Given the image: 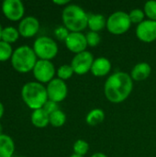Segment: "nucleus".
I'll list each match as a JSON object with an SVG mask.
<instances>
[{
	"label": "nucleus",
	"mask_w": 156,
	"mask_h": 157,
	"mask_svg": "<svg viewBox=\"0 0 156 157\" xmlns=\"http://www.w3.org/2000/svg\"><path fill=\"white\" fill-rule=\"evenodd\" d=\"M17 29L21 37L27 39L32 38L39 32L40 21L32 16L25 17L19 21Z\"/></svg>",
	"instance_id": "12"
},
{
	"label": "nucleus",
	"mask_w": 156,
	"mask_h": 157,
	"mask_svg": "<svg viewBox=\"0 0 156 157\" xmlns=\"http://www.w3.org/2000/svg\"><path fill=\"white\" fill-rule=\"evenodd\" d=\"M94 60L95 58L93 54L87 51H85L78 54H74L71 62V66L75 75H84L91 71Z\"/></svg>",
	"instance_id": "8"
},
{
	"label": "nucleus",
	"mask_w": 156,
	"mask_h": 157,
	"mask_svg": "<svg viewBox=\"0 0 156 157\" xmlns=\"http://www.w3.org/2000/svg\"><path fill=\"white\" fill-rule=\"evenodd\" d=\"M2 134H4L3 133V127H2V124L0 123V135H2Z\"/></svg>",
	"instance_id": "33"
},
{
	"label": "nucleus",
	"mask_w": 156,
	"mask_h": 157,
	"mask_svg": "<svg viewBox=\"0 0 156 157\" xmlns=\"http://www.w3.org/2000/svg\"><path fill=\"white\" fill-rule=\"evenodd\" d=\"M65 122H66V115L63 111L60 109H58L57 111L50 115V124L52 127L60 128L63 126Z\"/></svg>",
	"instance_id": "21"
},
{
	"label": "nucleus",
	"mask_w": 156,
	"mask_h": 157,
	"mask_svg": "<svg viewBox=\"0 0 156 157\" xmlns=\"http://www.w3.org/2000/svg\"><path fill=\"white\" fill-rule=\"evenodd\" d=\"M4 113H5V107H4L3 103L0 101V120H1V118L3 117Z\"/></svg>",
	"instance_id": "31"
},
{
	"label": "nucleus",
	"mask_w": 156,
	"mask_h": 157,
	"mask_svg": "<svg viewBox=\"0 0 156 157\" xmlns=\"http://www.w3.org/2000/svg\"><path fill=\"white\" fill-rule=\"evenodd\" d=\"M74 154L80 156H85L89 151V144L82 139L77 140L73 146Z\"/></svg>",
	"instance_id": "23"
},
{
	"label": "nucleus",
	"mask_w": 156,
	"mask_h": 157,
	"mask_svg": "<svg viewBox=\"0 0 156 157\" xmlns=\"http://www.w3.org/2000/svg\"><path fill=\"white\" fill-rule=\"evenodd\" d=\"M47 94L48 98L56 103L63 101L68 95V86L65 81H63L59 78L52 79L47 85Z\"/></svg>",
	"instance_id": "10"
},
{
	"label": "nucleus",
	"mask_w": 156,
	"mask_h": 157,
	"mask_svg": "<svg viewBox=\"0 0 156 157\" xmlns=\"http://www.w3.org/2000/svg\"><path fill=\"white\" fill-rule=\"evenodd\" d=\"M105 120V112L101 109H94L88 112L86 121L89 126H97Z\"/></svg>",
	"instance_id": "19"
},
{
	"label": "nucleus",
	"mask_w": 156,
	"mask_h": 157,
	"mask_svg": "<svg viewBox=\"0 0 156 157\" xmlns=\"http://www.w3.org/2000/svg\"><path fill=\"white\" fill-rule=\"evenodd\" d=\"M133 89V80L125 72H116L106 80L104 94L107 99L114 104L125 101Z\"/></svg>",
	"instance_id": "1"
},
{
	"label": "nucleus",
	"mask_w": 156,
	"mask_h": 157,
	"mask_svg": "<svg viewBox=\"0 0 156 157\" xmlns=\"http://www.w3.org/2000/svg\"><path fill=\"white\" fill-rule=\"evenodd\" d=\"M53 4L57 5V6H68L69 4V0H54Z\"/></svg>",
	"instance_id": "30"
},
{
	"label": "nucleus",
	"mask_w": 156,
	"mask_h": 157,
	"mask_svg": "<svg viewBox=\"0 0 156 157\" xmlns=\"http://www.w3.org/2000/svg\"><path fill=\"white\" fill-rule=\"evenodd\" d=\"M131 26L129 14L124 11H116L107 18V29L114 35L126 33Z\"/></svg>",
	"instance_id": "6"
},
{
	"label": "nucleus",
	"mask_w": 156,
	"mask_h": 157,
	"mask_svg": "<svg viewBox=\"0 0 156 157\" xmlns=\"http://www.w3.org/2000/svg\"><path fill=\"white\" fill-rule=\"evenodd\" d=\"M90 157H108L105 154H103V153H95V154H93Z\"/></svg>",
	"instance_id": "32"
},
{
	"label": "nucleus",
	"mask_w": 156,
	"mask_h": 157,
	"mask_svg": "<svg viewBox=\"0 0 156 157\" xmlns=\"http://www.w3.org/2000/svg\"><path fill=\"white\" fill-rule=\"evenodd\" d=\"M129 17H130V19H131V24H137V25H139L143 21H144L145 14H144V11L143 10L139 9V8H135V9L131 10L129 13Z\"/></svg>",
	"instance_id": "26"
},
{
	"label": "nucleus",
	"mask_w": 156,
	"mask_h": 157,
	"mask_svg": "<svg viewBox=\"0 0 156 157\" xmlns=\"http://www.w3.org/2000/svg\"><path fill=\"white\" fill-rule=\"evenodd\" d=\"M111 62L106 57H98L94 60L91 73L94 76L103 77L108 75L111 71Z\"/></svg>",
	"instance_id": "14"
},
{
	"label": "nucleus",
	"mask_w": 156,
	"mask_h": 157,
	"mask_svg": "<svg viewBox=\"0 0 156 157\" xmlns=\"http://www.w3.org/2000/svg\"><path fill=\"white\" fill-rule=\"evenodd\" d=\"M56 74L58 76L57 78H59L63 81H65V80L70 79L73 76V75L74 74V72L71 64H63L58 68Z\"/></svg>",
	"instance_id": "24"
},
{
	"label": "nucleus",
	"mask_w": 156,
	"mask_h": 157,
	"mask_svg": "<svg viewBox=\"0 0 156 157\" xmlns=\"http://www.w3.org/2000/svg\"><path fill=\"white\" fill-rule=\"evenodd\" d=\"M21 97L24 103L32 110L42 109L49 100L46 87L37 82H28L21 89Z\"/></svg>",
	"instance_id": "3"
},
{
	"label": "nucleus",
	"mask_w": 156,
	"mask_h": 157,
	"mask_svg": "<svg viewBox=\"0 0 156 157\" xmlns=\"http://www.w3.org/2000/svg\"><path fill=\"white\" fill-rule=\"evenodd\" d=\"M1 9L4 16L11 21L21 20L25 14V6L20 0H5Z\"/></svg>",
	"instance_id": "9"
},
{
	"label": "nucleus",
	"mask_w": 156,
	"mask_h": 157,
	"mask_svg": "<svg viewBox=\"0 0 156 157\" xmlns=\"http://www.w3.org/2000/svg\"><path fill=\"white\" fill-rule=\"evenodd\" d=\"M15 152V143L13 139L6 135H0V157H12Z\"/></svg>",
	"instance_id": "18"
},
{
	"label": "nucleus",
	"mask_w": 156,
	"mask_h": 157,
	"mask_svg": "<svg viewBox=\"0 0 156 157\" xmlns=\"http://www.w3.org/2000/svg\"><path fill=\"white\" fill-rule=\"evenodd\" d=\"M49 115H51V114H52L53 112H55V111H57L58 109H59V106H58V103H56V102H54V101H51V100H48L46 103H45V105L43 106V108H42Z\"/></svg>",
	"instance_id": "29"
},
{
	"label": "nucleus",
	"mask_w": 156,
	"mask_h": 157,
	"mask_svg": "<svg viewBox=\"0 0 156 157\" xmlns=\"http://www.w3.org/2000/svg\"><path fill=\"white\" fill-rule=\"evenodd\" d=\"M70 34V31L64 27V26H60L57 27L54 30V35L55 37L62 41H65V40L67 39L68 35Z\"/></svg>",
	"instance_id": "28"
},
{
	"label": "nucleus",
	"mask_w": 156,
	"mask_h": 157,
	"mask_svg": "<svg viewBox=\"0 0 156 157\" xmlns=\"http://www.w3.org/2000/svg\"><path fill=\"white\" fill-rule=\"evenodd\" d=\"M86 39L87 42V46L89 47H97L101 41L99 33L94 31H88L86 35Z\"/></svg>",
	"instance_id": "27"
},
{
	"label": "nucleus",
	"mask_w": 156,
	"mask_h": 157,
	"mask_svg": "<svg viewBox=\"0 0 156 157\" xmlns=\"http://www.w3.org/2000/svg\"><path fill=\"white\" fill-rule=\"evenodd\" d=\"M64 42L66 48L74 54L86 51V48L88 47L86 35L82 32H70Z\"/></svg>",
	"instance_id": "13"
},
{
	"label": "nucleus",
	"mask_w": 156,
	"mask_h": 157,
	"mask_svg": "<svg viewBox=\"0 0 156 157\" xmlns=\"http://www.w3.org/2000/svg\"><path fill=\"white\" fill-rule=\"evenodd\" d=\"M107 27V18L102 14H90L88 16L87 28L90 31L99 32Z\"/></svg>",
	"instance_id": "17"
},
{
	"label": "nucleus",
	"mask_w": 156,
	"mask_h": 157,
	"mask_svg": "<svg viewBox=\"0 0 156 157\" xmlns=\"http://www.w3.org/2000/svg\"><path fill=\"white\" fill-rule=\"evenodd\" d=\"M2 31H3V28L0 24V40H1V37H2Z\"/></svg>",
	"instance_id": "34"
},
{
	"label": "nucleus",
	"mask_w": 156,
	"mask_h": 157,
	"mask_svg": "<svg viewBox=\"0 0 156 157\" xmlns=\"http://www.w3.org/2000/svg\"><path fill=\"white\" fill-rule=\"evenodd\" d=\"M152 73L151 65L148 63H137L131 72V77L134 81H144L147 79Z\"/></svg>",
	"instance_id": "15"
},
{
	"label": "nucleus",
	"mask_w": 156,
	"mask_h": 157,
	"mask_svg": "<svg viewBox=\"0 0 156 157\" xmlns=\"http://www.w3.org/2000/svg\"><path fill=\"white\" fill-rule=\"evenodd\" d=\"M19 157H26V156H19Z\"/></svg>",
	"instance_id": "36"
},
{
	"label": "nucleus",
	"mask_w": 156,
	"mask_h": 157,
	"mask_svg": "<svg viewBox=\"0 0 156 157\" xmlns=\"http://www.w3.org/2000/svg\"><path fill=\"white\" fill-rule=\"evenodd\" d=\"M13 52L14 50L11 44L0 40V62H6L11 60Z\"/></svg>",
	"instance_id": "22"
},
{
	"label": "nucleus",
	"mask_w": 156,
	"mask_h": 157,
	"mask_svg": "<svg viewBox=\"0 0 156 157\" xmlns=\"http://www.w3.org/2000/svg\"><path fill=\"white\" fill-rule=\"evenodd\" d=\"M37 55L33 49L29 46L23 45L17 48L11 58V64L13 68L21 74H26L33 70L38 62Z\"/></svg>",
	"instance_id": "4"
},
{
	"label": "nucleus",
	"mask_w": 156,
	"mask_h": 157,
	"mask_svg": "<svg viewBox=\"0 0 156 157\" xmlns=\"http://www.w3.org/2000/svg\"><path fill=\"white\" fill-rule=\"evenodd\" d=\"M19 36H20V34H19L17 29H16L15 27H12V26H8V27L3 28L1 40L7 42L9 44H12L18 40Z\"/></svg>",
	"instance_id": "20"
},
{
	"label": "nucleus",
	"mask_w": 156,
	"mask_h": 157,
	"mask_svg": "<svg viewBox=\"0 0 156 157\" xmlns=\"http://www.w3.org/2000/svg\"><path fill=\"white\" fill-rule=\"evenodd\" d=\"M143 11L145 16L148 17V19L156 21V1L154 0L147 1L144 4Z\"/></svg>",
	"instance_id": "25"
},
{
	"label": "nucleus",
	"mask_w": 156,
	"mask_h": 157,
	"mask_svg": "<svg viewBox=\"0 0 156 157\" xmlns=\"http://www.w3.org/2000/svg\"><path fill=\"white\" fill-rule=\"evenodd\" d=\"M88 14L78 5L66 6L62 13L63 26L70 32H82L87 28Z\"/></svg>",
	"instance_id": "2"
},
{
	"label": "nucleus",
	"mask_w": 156,
	"mask_h": 157,
	"mask_svg": "<svg viewBox=\"0 0 156 157\" xmlns=\"http://www.w3.org/2000/svg\"><path fill=\"white\" fill-rule=\"evenodd\" d=\"M137 38L146 43L153 42L156 40V21L146 19L136 28Z\"/></svg>",
	"instance_id": "11"
},
{
	"label": "nucleus",
	"mask_w": 156,
	"mask_h": 157,
	"mask_svg": "<svg viewBox=\"0 0 156 157\" xmlns=\"http://www.w3.org/2000/svg\"><path fill=\"white\" fill-rule=\"evenodd\" d=\"M32 49L39 60L46 61H51L53 58H55L59 51L56 41L47 36L37 38L34 41Z\"/></svg>",
	"instance_id": "5"
},
{
	"label": "nucleus",
	"mask_w": 156,
	"mask_h": 157,
	"mask_svg": "<svg viewBox=\"0 0 156 157\" xmlns=\"http://www.w3.org/2000/svg\"><path fill=\"white\" fill-rule=\"evenodd\" d=\"M32 73L37 82L40 84H49L52 79H54L56 70L51 61L38 60L32 70Z\"/></svg>",
	"instance_id": "7"
},
{
	"label": "nucleus",
	"mask_w": 156,
	"mask_h": 157,
	"mask_svg": "<svg viewBox=\"0 0 156 157\" xmlns=\"http://www.w3.org/2000/svg\"><path fill=\"white\" fill-rule=\"evenodd\" d=\"M70 157H85V156H80V155H74H74H72Z\"/></svg>",
	"instance_id": "35"
},
{
	"label": "nucleus",
	"mask_w": 156,
	"mask_h": 157,
	"mask_svg": "<svg viewBox=\"0 0 156 157\" xmlns=\"http://www.w3.org/2000/svg\"><path fill=\"white\" fill-rule=\"evenodd\" d=\"M30 121L34 127L43 129L50 124V115L43 109H35L31 113Z\"/></svg>",
	"instance_id": "16"
}]
</instances>
